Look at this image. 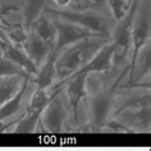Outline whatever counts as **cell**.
<instances>
[{
	"mask_svg": "<svg viewBox=\"0 0 151 151\" xmlns=\"http://www.w3.org/2000/svg\"><path fill=\"white\" fill-rule=\"evenodd\" d=\"M108 41L110 40L105 37H87L64 49L55 59L56 83L51 87L52 91L62 90L64 82L80 70Z\"/></svg>",
	"mask_w": 151,
	"mask_h": 151,
	"instance_id": "obj_1",
	"label": "cell"
},
{
	"mask_svg": "<svg viewBox=\"0 0 151 151\" xmlns=\"http://www.w3.org/2000/svg\"><path fill=\"white\" fill-rule=\"evenodd\" d=\"M44 14L47 17H54L58 19H63L70 23L80 24L85 28H88L91 31L99 33V35L111 40V33L109 29V22L103 14L97 13L93 9H82L81 12L69 9H54L50 6H45L42 10Z\"/></svg>",
	"mask_w": 151,
	"mask_h": 151,
	"instance_id": "obj_2",
	"label": "cell"
},
{
	"mask_svg": "<svg viewBox=\"0 0 151 151\" xmlns=\"http://www.w3.org/2000/svg\"><path fill=\"white\" fill-rule=\"evenodd\" d=\"M138 3L139 0H132L123 18L116 22L114 33L111 35V42L114 45L113 65L122 64L129 54V50L132 47V26H133V19Z\"/></svg>",
	"mask_w": 151,
	"mask_h": 151,
	"instance_id": "obj_3",
	"label": "cell"
},
{
	"mask_svg": "<svg viewBox=\"0 0 151 151\" xmlns=\"http://www.w3.org/2000/svg\"><path fill=\"white\" fill-rule=\"evenodd\" d=\"M115 86L108 90H103L92 96L87 95L86 105L90 111L92 131H101V128L109 119H111L115 109Z\"/></svg>",
	"mask_w": 151,
	"mask_h": 151,
	"instance_id": "obj_4",
	"label": "cell"
},
{
	"mask_svg": "<svg viewBox=\"0 0 151 151\" xmlns=\"http://www.w3.org/2000/svg\"><path fill=\"white\" fill-rule=\"evenodd\" d=\"M151 35V9L149 0H139L132 26V56L128 69L133 65L139 49L150 41Z\"/></svg>",
	"mask_w": 151,
	"mask_h": 151,
	"instance_id": "obj_5",
	"label": "cell"
},
{
	"mask_svg": "<svg viewBox=\"0 0 151 151\" xmlns=\"http://www.w3.org/2000/svg\"><path fill=\"white\" fill-rule=\"evenodd\" d=\"M51 19L54 22L55 28H56L55 45L51 51V54L54 55L55 58L65 47H68L69 45L77 42V41H80V40L87 39V37H104V36L99 35V33L91 31V29L82 27L80 24L70 23V22L58 19V18H54V17H51ZM105 39H106V37H105Z\"/></svg>",
	"mask_w": 151,
	"mask_h": 151,
	"instance_id": "obj_6",
	"label": "cell"
},
{
	"mask_svg": "<svg viewBox=\"0 0 151 151\" xmlns=\"http://www.w3.org/2000/svg\"><path fill=\"white\" fill-rule=\"evenodd\" d=\"M67 116V108L64 106L60 90H58L54 92L51 100L41 113L39 126H41L42 131L49 133H62L64 131Z\"/></svg>",
	"mask_w": 151,
	"mask_h": 151,
	"instance_id": "obj_7",
	"label": "cell"
},
{
	"mask_svg": "<svg viewBox=\"0 0 151 151\" xmlns=\"http://www.w3.org/2000/svg\"><path fill=\"white\" fill-rule=\"evenodd\" d=\"M129 132H150V105L139 108H128L113 116Z\"/></svg>",
	"mask_w": 151,
	"mask_h": 151,
	"instance_id": "obj_8",
	"label": "cell"
},
{
	"mask_svg": "<svg viewBox=\"0 0 151 151\" xmlns=\"http://www.w3.org/2000/svg\"><path fill=\"white\" fill-rule=\"evenodd\" d=\"M87 77L88 74H74L69 77L64 82L67 85L65 91H67V97L69 101V105L72 108V113H73V119L74 122H78V114H80V105L82 101L87 100ZM63 85V86H64Z\"/></svg>",
	"mask_w": 151,
	"mask_h": 151,
	"instance_id": "obj_9",
	"label": "cell"
},
{
	"mask_svg": "<svg viewBox=\"0 0 151 151\" xmlns=\"http://www.w3.org/2000/svg\"><path fill=\"white\" fill-rule=\"evenodd\" d=\"M113 52H114V45H113L110 40L105 45H103L100 47V50L74 74H83V73L90 74V73H97V72H109L113 67Z\"/></svg>",
	"mask_w": 151,
	"mask_h": 151,
	"instance_id": "obj_10",
	"label": "cell"
},
{
	"mask_svg": "<svg viewBox=\"0 0 151 151\" xmlns=\"http://www.w3.org/2000/svg\"><path fill=\"white\" fill-rule=\"evenodd\" d=\"M150 70H151V44L149 41L145 46L139 49L133 65L128 69L129 78H128L127 86H129V87L136 86L137 82L141 81L145 76L150 74Z\"/></svg>",
	"mask_w": 151,
	"mask_h": 151,
	"instance_id": "obj_11",
	"label": "cell"
},
{
	"mask_svg": "<svg viewBox=\"0 0 151 151\" xmlns=\"http://www.w3.org/2000/svg\"><path fill=\"white\" fill-rule=\"evenodd\" d=\"M0 54L8 60H10V62H13L16 65L22 68V69L28 76H31L32 78H35V76L37 74V72H39V68L35 65V63L31 60V58H29L28 54L24 51L23 47L8 44L0 51Z\"/></svg>",
	"mask_w": 151,
	"mask_h": 151,
	"instance_id": "obj_12",
	"label": "cell"
},
{
	"mask_svg": "<svg viewBox=\"0 0 151 151\" xmlns=\"http://www.w3.org/2000/svg\"><path fill=\"white\" fill-rule=\"evenodd\" d=\"M24 51L28 54V56L31 58V60L35 63V65L37 68H40V65L45 62V59L49 56V54L52 51L54 46L49 45L47 42H45L42 39H40L37 35H35L33 32L28 31L27 40L24 44Z\"/></svg>",
	"mask_w": 151,
	"mask_h": 151,
	"instance_id": "obj_13",
	"label": "cell"
},
{
	"mask_svg": "<svg viewBox=\"0 0 151 151\" xmlns=\"http://www.w3.org/2000/svg\"><path fill=\"white\" fill-rule=\"evenodd\" d=\"M31 82H33V78L26 77L23 80V83H22L21 88L18 90V92L12 97V99H9L6 103H4L1 106H0V119L5 122V120L13 118L14 115L21 111L24 95L27 93V88H28V86Z\"/></svg>",
	"mask_w": 151,
	"mask_h": 151,
	"instance_id": "obj_14",
	"label": "cell"
},
{
	"mask_svg": "<svg viewBox=\"0 0 151 151\" xmlns=\"http://www.w3.org/2000/svg\"><path fill=\"white\" fill-rule=\"evenodd\" d=\"M28 31L33 32L37 35L40 39H42L45 42L54 46L55 45V39H56V28L51 18H49L46 14L41 13L35 21L32 22L31 27Z\"/></svg>",
	"mask_w": 151,
	"mask_h": 151,
	"instance_id": "obj_15",
	"label": "cell"
},
{
	"mask_svg": "<svg viewBox=\"0 0 151 151\" xmlns=\"http://www.w3.org/2000/svg\"><path fill=\"white\" fill-rule=\"evenodd\" d=\"M55 56L49 54V56L45 59V62L41 64L39 68V72L33 78V82L40 88H50L55 83L56 78V70H55Z\"/></svg>",
	"mask_w": 151,
	"mask_h": 151,
	"instance_id": "obj_16",
	"label": "cell"
},
{
	"mask_svg": "<svg viewBox=\"0 0 151 151\" xmlns=\"http://www.w3.org/2000/svg\"><path fill=\"white\" fill-rule=\"evenodd\" d=\"M24 78L26 77H23V76H18V74L1 76L0 77V106L4 103H6L9 99H12L18 92Z\"/></svg>",
	"mask_w": 151,
	"mask_h": 151,
	"instance_id": "obj_17",
	"label": "cell"
},
{
	"mask_svg": "<svg viewBox=\"0 0 151 151\" xmlns=\"http://www.w3.org/2000/svg\"><path fill=\"white\" fill-rule=\"evenodd\" d=\"M58 91V90H56ZM55 92V91H54ZM52 90L50 88H40L37 87L33 92V95L31 96V100L27 105V108L24 109L26 111H29V113H39L41 114L42 110L45 109V106L49 104V101L51 100L52 97Z\"/></svg>",
	"mask_w": 151,
	"mask_h": 151,
	"instance_id": "obj_18",
	"label": "cell"
},
{
	"mask_svg": "<svg viewBox=\"0 0 151 151\" xmlns=\"http://www.w3.org/2000/svg\"><path fill=\"white\" fill-rule=\"evenodd\" d=\"M40 115L41 114H39V113H29L24 110L17 118L16 128L13 129V132L14 133H32V132H36L40 122Z\"/></svg>",
	"mask_w": 151,
	"mask_h": 151,
	"instance_id": "obj_19",
	"label": "cell"
},
{
	"mask_svg": "<svg viewBox=\"0 0 151 151\" xmlns=\"http://www.w3.org/2000/svg\"><path fill=\"white\" fill-rule=\"evenodd\" d=\"M46 4L47 0H26V5L23 9V26L27 29V32L31 27L32 22L42 13Z\"/></svg>",
	"mask_w": 151,
	"mask_h": 151,
	"instance_id": "obj_20",
	"label": "cell"
},
{
	"mask_svg": "<svg viewBox=\"0 0 151 151\" xmlns=\"http://www.w3.org/2000/svg\"><path fill=\"white\" fill-rule=\"evenodd\" d=\"M16 74L23 76V77H31L22 68L16 65L13 62H10V60H8L0 54V77L1 76H16Z\"/></svg>",
	"mask_w": 151,
	"mask_h": 151,
	"instance_id": "obj_21",
	"label": "cell"
},
{
	"mask_svg": "<svg viewBox=\"0 0 151 151\" xmlns=\"http://www.w3.org/2000/svg\"><path fill=\"white\" fill-rule=\"evenodd\" d=\"M109 6H110V10L113 13V17L114 19L118 22L119 19H122L123 16L126 14L128 6H129V3L128 0H106Z\"/></svg>",
	"mask_w": 151,
	"mask_h": 151,
	"instance_id": "obj_22",
	"label": "cell"
},
{
	"mask_svg": "<svg viewBox=\"0 0 151 151\" xmlns=\"http://www.w3.org/2000/svg\"><path fill=\"white\" fill-rule=\"evenodd\" d=\"M104 0H72V4L78 9H92L101 5Z\"/></svg>",
	"mask_w": 151,
	"mask_h": 151,
	"instance_id": "obj_23",
	"label": "cell"
},
{
	"mask_svg": "<svg viewBox=\"0 0 151 151\" xmlns=\"http://www.w3.org/2000/svg\"><path fill=\"white\" fill-rule=\"evenodd\" d=\"M54 1V4L58 6V8H67V6H69L72 4V0H52Z\"/></svg>",
	"mask_w": 151,
	"mask_h": 151,
	"instance_id": "obj_24",
	"label": "cell"
},
{
	"mask_svg": "<svg viewBox=\"0 0 151 151\" xmlns=\"http://www.w3.org/2000/svg\"><path fill=\"white\" fill-rule=\"evenodd\" d=\"M10 123H12V122L5 123L4 120H1V119H0V133H1V132H6V131H9Z\"/></svg>",
	"mask_w": 151,
	"mask_h": 151,
	"instance_id": "obj_25",
	"label": "cell"
},
{
	"mask_svg": "<svg viewBox=\"0 0 151 151\" xmlns=\"http://www.w3.org/2000/svg\"><path fill=\"white\" fill-rule=\"evenodd\" d=\"M6 45H8V44H6V42H5V41H3L1 39H0V51H1V50H3V49H4V47L6 46Z\"/></svg>",
	"mask_w": 151,
	"mask_h": 151,
	"instance_id": "obj_26",
	"label": "cell"
},
{
	"mask_svg": "<svg viewBox=\"0 0 151 151\" xmlns=\"http://www.w3.org/2000/svg\"><path fill=\"white\" fill-rule=\"evenodd\" d=\"M128 3H129V5H131V3H132V0H128Z\"/></svg>",
	"mask_w": 151,
	"mask_h": 151,
	"instance_id": "obj_27",
	"label": "cell"
}]
</instances>
